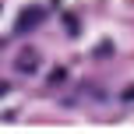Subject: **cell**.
<instances>
[{"mask_svg": "<svg viewBox=\"0 0 134 134\" xmlns=\"http://www.w3.org/2000/svg\"><path fill=\"white\" fill-rule=\"evenodd\" d=\"M42 18H46V11H42V7H28V11H21L18 28H21V32H28V28H32L35 21H42Z\"/></svg>", "mask_w": 134, "mask_h": 134, "instance_id": "cell-1", "label": "cell"}]
</instances>
